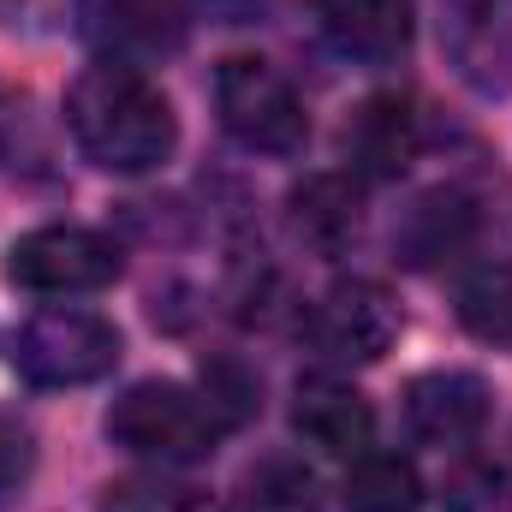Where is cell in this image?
Masks as SVG:
<instances>
[{"label":"cell","mask_w":512,"mask_h":512,"mask_svg":"<svg viewBox=\"0 0 512 512\" xmlns=\"http://www.w3.org/2000/svg\"><path fill=\"white\" fill-rule=\"evenodd\" d=\"M245 512H322V483L304 459H262L251 477H245Z\"/></svg>","instance_id":"16"},{"label":"cell","mask_w":512,"mask_h":512,"mask_svg":"<svg viewBox=\"0 0 512 512\" xmlns=\"http://www.w3.org/2000/svg\"><path fill=\"white\" fill-rule=\"evenodd\" d=\"M292 429L310 447L334 453V459H358L376 441V405L352 382H340V376L322 370V376H304L298 393H292Z\"/></svg>","instance_id":"8"},{"label":"cell","mask_w":512,"mask_h":512,"mask_svg":"<svg viewBox=\"0 0 512 512\" xmlns=\"http://www.w3.org/2000/svg\"><path fill=\"white\" fill-rule=\"evenodd\" d=\"M120 364V328L84 304H42L12 334V370L30 387H84Z\"/></svg>","instance_id":"3"},{"label":"cell","mask_w":512,"mask_h":512,"mask_svg":"<svg viewBox=\"0 0 512 512\" xmlns=\"http://www.w3.org/2000/svg\"><path fill=\"white\" fill-rule=\"evenodd\" d=\"M477 233V209L459 197V191H429L411 203V215L399 221L393 245L405 251V262H441V256L465 251Z\"/></svg>","instance_id":"13"},{"label":"cell","mask_w":512,"mask_h":512,"mask_svg":"<svg viewBox=\"0 0 512 512\" xmlns=\"http://www.w3.org/2000/svg\"><path fill=\"white\" fill-rule=\"evenodd\" d=\"M304 340L322 364L334 370H358V364H376L387 346L399 340V304L387 298L376 280H334L310 316H304Z\"/></svg>","instance_id":"6"},{"label":"cell","mask_w":512,"mask_h":512,"mask_svg":"<svg viewBox=\"0 0 512 512\" xmlns=\"http://www.w3.org/2000/svg\"><path fill=\"white\" fill-rule=\"evenodd\" d=\"M18 137H24V96L0 84V161H12Z\"/></svg>","instance_id":"21"},{"label":"cell","mask_w":512,"mask_h":512,"mask_svg":"<svg viewBox=\"0 0 512 512\" xmlns=\"http://www.w3.org/2000/svg\"><path fill=\"white\" fill-rule=\"evenodd\" d=\"M346 512H417L423 507V483L417 465L399 453H358L340 489Z\"/></svg>","instance_id":"15"},{"label":"cell","mask_w":512,"mask_h":512,"mask_svg":"<svg viewBox=\"0 0 512 512\" xmlns=\"http://www.w3.org/2000/svg\"><path fill=\"white\" fill-rule=\"evenodd\" d=\"M316 12H322V30L334 36V48L364 66H393L417 30L411 0H316Z\"/></svg>","instance_id":"10"},{"label":"cell","mask_w":512,"mask_h":512,"mask_svg":"<svg viewBox=\"0 0 512 512\" xmlns=\"http://www.w3.org/2000/svg\"><path fill=\"white\" fill-rule=\"evenodd\" d=\"M30 471H36V435L12 411H0V507L24 495Z\"/></svg>","instance_id":"20"},{"label":"cell","mask_w":512,"mask_h":512,"mask_svg":"<svg viewBox=\"0 0 512 512\" xmlns=\"http://www.w3.org/2000/svg\"><path fill=\"white\" fill-rule=\"evenodd\" d=\"M108 441L131 453V459H149V465H197L215 453V441L227 435V423L215 417V405L197 393V387L179 382H131L108 417H102Z\"/></svg>","instance_id":"2"},{"label":"cell","mask_w":512,"mask_h":512,"mask_svg":"<svg viewBox=\"0 0 512 512\" xmlns=\"http://www.w3.org/2000/svg\"><path fill=\"white\" fill-rule=\"evenodd\" d=\"M489 423V382L471 370H423L405 382V429L423 447H471Z\"/></svg>","instance_id":"7"},{"label":"cell","mask_w":512,"mask_h":512,"mask_svg":"<svg viewBox=\"0 0 512 512\" xmlns=\"http://www.w3.org/2000/svg\"><path fill=\"white\" fill-rule=\"evenodd\" d=\"M66 131L102 173H155L179 143V120L161 84H149L137 66L120 60H96L72 78Z\"/></svg>","instance_id":"1"},{"label":"cell","mask_w":512,"mask_h":512,"mask_svg":"<svg viewBox=\"0 0 512 512\" xmlns=\"http://www.w3.org/2000/svg\"><path fill=\"white\" fill-rule=\"evenodd\" d=\"M102 48L120 60V66H149V60H167L185 48L191 36V12L185 0H102Z\"/></svg>","instance_id":"9"},{"label":"cell","mask_w":512,"mask_h":512,"mask_svg":"<svg viewBox=\"0 0 512 512\" xmlns=\"http://www.w3.org/2000/svg\"><path fill=\"white\" fill-rule=\"evenodd\" d=\"M346 161L364 179H399L417 161V114L405 96H370L346 120Z\"/></svg>","instance_id":"11"},{"label":"cell","mask_w":512,"mask_h":512,"mask_svg":"<svg viewBox=\"0 0 512 512\" xmlns=\"http://www.w3.org/2000/svg\"><path fill=\"white\" fill-rule=\"evenodd\" d=\"M286 209H292V233L316 256H340L364 227V191L346 173H310L286 197Z\"/></svg>","instance_id":"12"},{"label":"cell","mask_w":512,"mask_h":512,"mask_svg":"<svg viewBox=\"0 0 512 512\" xmlns=\"http://www.w3.org/2000/svg\"><path fill=\"white\" fill-rule=\"evenodd\" d=\"M102 512H221L209 489L197 483H179L167 471H149V477H120L102 489Z\"/></svg>","instance_id":"17"},{"label":"cell","mask_w":512,"mask_h":512,"mask_svg":"<svg viewBox=\"0 0 512 512\" xmlns=\"http://www.w3.org/2000/svg\"><path fill=\"white\" fill-rule=\"evenodd\" d=\"M120 245L96 227H36L6 251V280L42 298H78L120 280Z\"/></svg>","instance_id":"5"},{"label":"cell","mask_w":512,"mask_h":512,"mask_svg":"<svg viewBox=\"0 0 512 512\" xmlns=\"http://www.w3.org/2000/svg\"><path fill=\"white\" fill-rule=\"evenodd\" d=\"M441 501H447V512H512V477L501 465L465 459V465L447 471Z\"/></svg>","instance_id":"18"},{"label":"cell","mask_w":512,"mask_h":512,"mask_svg":"<svg viewBox=\"0 0 512 512\" xmlns=\"http://www.w3.org/2000/svg\"><path fill=\"white\" fill-rule=\"evenodd\" d=\"M203 399L215 405V417L227 429H239V423H251L262 411V382L251 370H239L233 358H215V364H203Z\"/></svg>","instance_id":"19"},{"label":"cell","mask_w":512,"mask_h":512,"mask_svg":"<svg viewBox=\"0 0 512 512\" xmlns=\"http://www.w3.org/2000/svg\"><path fill=\"white\" fill-rule=\"evenodd\" d=\"M215 114L233 143H245L251 155H298L310 137V114L298 102V90L256 54H233L215 72Z\"/></svg>","instance_id":"4"},{"label":"cell","mask_w":512,"mask_h":512,"mask_svg":"<svg viewBox=\"0 0 512 512\" xmlns=\"http://www.w3.org/2000/svg\"><path fill=\"white\" fill-rule=\"evenodd\" d=\"M453 304H459V322L483 346L512 352V262H477L471 274H459Z\"/></svg>","instance_id":"14"}]
</instances>
